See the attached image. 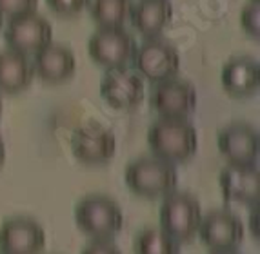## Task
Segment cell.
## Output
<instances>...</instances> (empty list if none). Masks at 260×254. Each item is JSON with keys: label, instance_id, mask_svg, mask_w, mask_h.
Here are the masks:
<instances>
[{"label": "cell", "instance_id": "11", "mask_svg": "<svg viewBox=\"0 0 260 254\" xmlns=\"http://www.w3.org/2000/svg\"><path fill=\"white\" fill-rule=\"evenodd\" d=\"M46 233L27 216H13L0 225V254H42Z\"/></svg>", "mask_w": 260, "mask_h": 254}, {"label": "cell", "instance_id": "18", "mask_svg": "<svg viewBox=\"0 0 260 254\" xmlns=\"http://www.w3.org/2000/svg\"><path fill=\"white\" fill-rule=\"evenodd\" d=\"M35 78L33 64L27 60L24 53L0 51V93L15 95L27 89Z\"/></svg>", "mask_w": 260, "mask_h": 254}, {"label": "cell", "instance_id": "1", "mask_svg": "<svg viewBox=\"0 0 260 254\" xmlns=\"http://www.w3.org/2000/svg\"><path fill=\"white\" fill-rule=\"evenodd\" d=\"M148 146L156 158L182 164L197 153L199 134L186 118H158L149 125Z\"/></svg>", "mask_w": 260, "mask_h": 254}, {"label": "cell", "instance_id": "7", "mask_svg": "<svg viewBox=\"0 0 260 254\" xmlns=\"http://www.w3.org/2000/svg\"><path fill=\"white\" fill-rule=\"evenodd\" d=\"M197 234L211 252L235 250L244 240V225L233 212L215 209L200 218Z\"/></svg>", "mask_w": 260, "mask_h": 254}, {"label": "cell", "instance_id": "25", "mask_svg": "<svg viewBox=\"0 0 260 254\" xmlns=\"http://www.w3.org/2000/svg\"><path fill=\"white\" fill-rule=\"evenodd\" d=\"M249 227H251L255 238H258V207L256 205H255V211H253L251 216H249Z\"/></svg>", "mask_w": 260, "mask_h": 254}, {"label": "cell", "instance_id": "29", "mask_svg": "<svg viewBox=\"0 0 260 254\" xmlns=\"http://www.w3.org/2000/svg\"><path fill=\"white\" fill-rule=\"evenodd\" d=\"M2 24H4V18H2V15H0V29H2Z\"/></svg>", "mask_w": 260, "mask_h": 254}, {"label": "cell", "instance_id": "3", "mask_svg": "<svg viewBox=\"0 0 260 254\" xmlns=\"http://www.w3.org/2000/svg\"><path fill=\"white\" fill-rule=\"evenodd\" d=\"M75 224L93 240H111L122 231L124 214L113 198L106 194H89L75 205Z\"/></svg>", "mask_w": 260, "mask_h": 254}, {"label": "cell", "instance_id": "8", "mask_svg": "<svg viewBox=\"0 0 260 254\" xmlns=\"http://www.w3.org/2000/svg\"><path fill=\"white\" fill-rule=\"evenodd\" d=\"M115 149H117V138L113 131L96 122L80 125L71 134V151L80 164H106L113 158Z\"/></svg>", "mask_w": 260, "mask_h": 254}, {"label": "cell", "instance_id": "23", "mask_svg": "<svg viewBox=\"0 0 260 254\" xmlns=\"http://www.w3.org/2000/svg\"><path fill=\"white\" fill-rule=\"evenodd\" d=\"M46 2L58 15H75L89 4V0H46Z\"/></svg>", "mask_w": 260, "mask_h": 254}, {"label": "cell", "instance_id": "4", "mask_svg": "<svg viewBox=\"0 0 260 254\" xmlns=\"http://www.w3.org/2000/svg\"><path fill=\"white\" fill-rule=\"evenodd\" d=\"M160 229L166 234L177 240L178 243H186L197 236L202 207L195 196L187 193H169L164 196L158 211Z\"/></svg>", "mask_w": 260, "mask_h": 254}, {"label": "cell", "instance_id": "6", "mask_svg": "<svg viewBox=\"0 0 260 254\" xmlns=\"http://www.w3.org/2000/svg\"><path fill=\"white\" fill-rule=\"evenodd\" d=\"M135 69L151 82H162L173 78L180 69V55L177 48L166 40L148 39L135 49Z\"/></svg>", "mask_w": 260, "mask_h": 254}, {"label": "cell", "instance_id": "24", "mask_svg": "<svg viewBox=\"0 0 260 254\" xmlns=\"http://www.w3.org/2000/svg\"><path fill=\"white\" fill-rule=\"evenodd\" d=\"M80 254H122V252L111 240H93L80 250Z\"/></svg>", "mask_w": 260, "mask_h": 254}, {"label": "cell", "instance_id": "2", "mask_svg": "<svg viewBox=\"0 0 260 254\" xmlns=\"http://www.w3.org/2000/svg\"><path fill=\"white\" fill-rule=\"evenodd\" d=\"M127 189L142 198H160L173 193L178 174L173 164L156 156H142L126 165L124 171Z\"/></svg>", "mask_w": 260, "mask_h": 254}, {"label": "cell", "instance_id": "15", "mask_svg": "<svg viewBox=\"0 0 260 254\" xmlns=\"http://www.w3.org/2000/svg\"><path fill=\"white\" fill-rule=\"evenodd\" d=\"M77 69V58L70 48L49 42L35 53L33 71L42 82L62 84L70 80Z\"/></svg>", "mask_w": 260, "mask_h": 254}, {"label": "cell", "instance_id": "14", "mask_svg": "<svg viewBox=\"0 0 260 254\" xmlns=\"http://www.w3.org/2000/svg\"><path fill=\"white\" fill-rule=\"evenodd\" d=\"M222 196L230 203L256 205L260 198V172L255 164H228L218 174Z\"/></svg>", "mask_w": 260, "mask_h": 254}, {"label": "cell", "instance_id": "22", "mask_svg": "<svg viewBox=\"0 0 260 254\" xmlns=\"http://www.w3.org/2000/svg\"><path fill=\"white\" fill-rule=\"evenodd\" d=\"M39 6V0H0L2 18H15L20 15L33 13Z\"/></svg>", "mask_w": 260, "mask_h": 254}, {"label": "cell", "instance_id": "28", "mask_svg": "<svg viewBox=\"0 0 260 254\" xmlns=\"http://www.w3.org/2000/svg\"><path fill=\"white\" fill-rule=\"evenodd\" d=\"M2 109H4V103H2V96H0V117H2Z\"/></svg>", "mask_w": 260, "mask_h": 254}, {"label": "cell", "instance_id": "10", "mask_svg": "<svg viewBox=\"0 0 260 254\" xmlns=\"http://www.w3.org/2000/svg\"><path fill=\"white\" fill-rule=\"evenodd\" d=\"M4 40L9 49L18 53H33L42 49L53 40V27L49 20L37 15L35 11L20 17L9 18L4 29Z\"/></svg>", "mask_w": 260, "mask_h": 254}, {"label": "cell", "instance_id": "13", "mask_svg": "<svg viewBox=\"0 0 260 254\" xmlns=\"http://www.w3.org/2000/svg\"><path fill=\"white\" fill-rule=\"evenodd\" d=\"M217 146L228 164H255L260 149L258 131L249 124L235 122L218 131Z\"/></svg>", "mask_w": 260, "mask_h": 254}, {"label": "cell", "instance_id": "26", "mask_svg": "<svg viewBox=\"0 0 260 254\" xmlns=\"http://www.w3.org/2000/svg\"><path fill=\"white\" fill-rule=\"evenodd\" d=\"M4 162H6V146H4V140H2V136H0V169H2Z\"/></svg>", "mask_w": 260, "mask_h": 254}, {"label": "cell", "instance_id": "21", "mask_svg": "<svg viewBox=\"0 0 260 254\" xmlns=\"http://www.w3.org/2000/svg\"><path fill=\"white\" fill-rule=\"evenodd\" d=\"M240 24L242 29L249 37L258 39L260 37V0H249L242 8L240 13Z\"/></svg>", "mask_w": 260, "mask_h": 254}, {"label": "cell", "instance_id": "16", "mask_svg": "<svg viewBox=\"0 0 260 254\" xmlns=\"http://www.w3.org/2000/svg\"><path fill=\"white\" fill-rule=\"evenodd\" d=\"M220 82L225 93L235 98L251 96L260 86V67L253 56H235L225 62L220 73Z\"/></svg>", "mask_w": 260, "mask_h": 254}, {"label": "cell", "instance_id": "19", "mask_svg": "<svg viewBox=\"0 0 260 254\" xmlns=\"http://www.w3.org/2000/svg\"><path fill=\"white\" fill-rule=\"evenodd\" d=\"M133 254H180V243L162 229L146 227L135 236Z\"/></svg>", "mask_w": 260, "mask_h": 254}, {"label": "cell", "instance_id": "12", "mask_svg": "<svg viewBox=\"0 0 260 254\" xmlns=\"http://www.w3.org/2000/svg\"><path fill=\"white\" fill-rule=\"evenodd\" d=\"M144 80L140 75L124 67L108 69L100 80V96L118 111L137 109L144 100Z\"/></svg>", "mask_w": 260, "mask_h": 254}, {"label": "cell", "instance_id": "9", "mask_svg": "<svg viewBox=\"0 0 260 254\" xmlns=\"http://www.w3.org/2000/svg\"><path fill=\"white\" fill-rule=\"evenodd\" d=\"M149 105L160 118H186L197 107V91L182 78H168L153 87Z\"/></svg>", "mask_w": 260, "mask_h": 254}, {"label": "cell", "instance_id": "5", "mask_svg": "<svg viewBox=\"0 0 260 254\" xmlns=\"http://www.w3.org/2000/svg\"><path fill=\"white\" fill-rule=\"evenodd\" d=\"M137 49L133 37L122 26L118 27H99L89 37L87 53L99 65L106 69L124 67L131 62Z\"/></svg>", "mask_w": 260, "mask_h": 254}, {"label": "cell", "instance_id": "20", "mask_svg": "<svg viewBox=\"0 0 260 254\" xmlns=\"http://www.w3.org/2000/svg\"><path fill=\"white\" fill-rule=\"evenodd\" d=\"M89 13L99 27L124 26L129 15V0H89Z\"/></svg>", "mask_w": 260, "mask_h": 254}, {"label": "cell", "instance_id": "27", "mask_svg": "<svg viewBox=\"0 0 260 254\" xmlns=\"http://www.w3.org/2000/svg\"><path fill=\"white\" fill-rule=\"evenodd\" d=\"M211 254H239V252L235 249V250H220V252H211Z\"/></svg>", "mask_w": 260, "mask_h": 254}, {"label": "cell", "instance_id": "17", "mask_svg": "<svg viewBox=\"0 0 260 254\" xmlns=\"http://www.w3.org/2000/svg\"><path fill=\"white\" fill-rule=\"evenodd\" d=\"M129 20L140 34L155 39L173 18V6L169 0H137L129 6Z\"/></svg>", "mask_w": 260, "mask_h": 254}]
</instances>
